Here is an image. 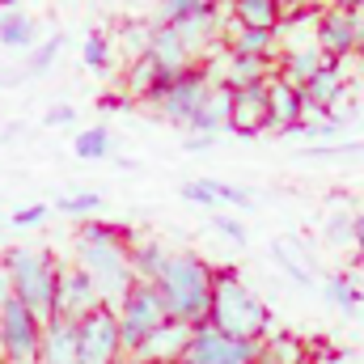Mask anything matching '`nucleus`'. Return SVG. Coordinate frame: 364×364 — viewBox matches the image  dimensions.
I'll return each instance as SVG.
<instances>
[{"label": "nucleus", "instance_id": "nucleus-1", "mask_svg": "<svg viewBox=\"0 0 364 364\" xmlns=\"http://www.w3.org/2000/svg\"><path fill=\"white\" fill-rule=\"evenodd\" d=\"M132 229L123 225H110V220H81L77 229V250H73V267L90 275L102 292L106 305H114L127 288H132V263H127V250H132Z\"/></svg>", "mask_w": 364, "mask_h": 364}, {"label": "nucleus", "instance_id": "nucleus-2", "mask_svg": "<svg viewBox=\"0 0 364 364\" xmlns=\"http://www.w3.org/2000/svg\"><path fill=\"white\" fill-rule=\"evenodd\" d=\"M212 279H216V267L208 259H199L191 250H170L153 288L166 301V314L174 322L199 326V322H208V309H212Z\"/></svg>", "mask_w": 364, "mask_h": 364}, {"label": "nucleus", "instance_id": "nucleus-3", "mask_svg": "<svg viewBox=\"0 0 364 364\" xmlns=\"http://www.w3.org/2000/svg\"><path fill=\"white\" fill-rule=\"evenodd\" d=\"M208 322L220 335L246 339V343H259L263 335H272V309H267V301H259L255 288L233 272V267H216Z\"/></svg>", "mask_w": 364, "mask_h": 364}, {"label": "nucleus", "instance_id": "nucleus-4", "mask_svg": "<svg viewBox=\"0 0 364 364\" xmlns=\"http://www.w3.org/2000/svg\"><path fill=\"white\" fill-rule=\"evenodd\" d=\"M0 267L9 275L13 301H21L38 322L55 318V288H60L64 263L51 250H43V246H13V250L0 255Z\"/></svg>", "mask_w": 364, "mask_h": 364}, {"label": "nucleus", "instance_id": "nucleus-5", "mask_svg": "<svg viewBox=\"0 0 364 364\" xmlns=\"http://www.w3.org/2000/svg\"><path fill=\"white\" fill-rule=\"evenodd\" d=\"M110 309H114L119 343H123V356H127V360L144 348V339H149L153 331H161V326L170 322L166 301L157 296V288H153V284H140V279H132V288H127Z\"/></svg>", "mask_w": 364, "mask_h": 364}, {"label": "nucleus", "instance_id": "nucleus-6", "mask_svg": "<svg viewBox=\"0 0 364 364\" xmlns=\"http://www.w3.org/2000/svg\"><path fill=\"white\" fill-rule=\"evenodd\" d=\"M38 343H43V322L21 301L9 296L0 309V364H38Z\"/></svg>", "mask_w": 364, "mask_h": 364}, {"label": "nucleus", "instance_id": "nucleus-7", "mask_svg": "<svg viewBox=\"0 0 364 364\" xmlns=\"http://www.w3.org/2000/svg\"><path fill=\"white\" fill-rule=\"evenodd\" d=\"M123 343H119V322L110 305H97L77 322V364H123Z\"/></svg>", "mask_w": 364, "mask_h": 364}, {"label": "nucleus", "instance_id": "nucleus-8", "mask_svg": "<svg viewBox=\"0 0 364 364\" xmlns=\"http://www.w3.org/2000/svg\"><path fill=\"white\" fill-rule=\"evenodd\" d=\"M255 360H259V343L229 339L212 322H199V326H191V343H186L178 364H255Z\"/></svg>", "mask_w": 364, "mask_h": 364}, {"label": "nucleus", "instance_id": "nucleus-9", "mask_svg": "<svg viewBox=\"0 0 364 364\" xmlns=\"http://www.w3.org/2000/svg\"><path fill=\"white\" fill-rule=\"evenodd\" d=\"M364 47V13H343V9H322L318 17V51L331 64H343Z\"/></svg>", "mask_w": 364, "mask_h": 364}, {"label": "nucleus", "instance_id": "nucleus-10", "mask_svg": "<svg viewBox=\"0 0 364 364\" xmlns=\"http://www.w3.org/2000/svg\"><path fill=\"white\" fill-rule=\"evenodd\" d=\"M216 90L208 77H203V68L199 64H191V68H182L178 81L170 85V93L157 102V110H161V119L166 123H178V127H186L199 110H203V102H208V93Z\"/></svg>", "mask_w": 364, "mask_h": 364}, {"label": "nucleus", "instance_id": "nucleus-11", "mask_svg": "<svg viewBox=\"0 0 364 364\" xmlns=\"http://www.w3.org/2000/svg\"><path fill=\"white\" fill-rule=\"evenodd\" d=\"M102 301L97 284L81 267H64L60 272V288H55V318H68V322H81L85 314H93Z\"/></svg>", "mask_w": 364, "mask_h": 364}, {"label": "nucleus", "instance_id": "nucleus-12", "mask_svg": "<svg viewBox=\"0 0 364 364\" xmlns=\"http://www.w3.org/2000/svg\"><path fill=\"white\" fill-rule=\"evenodd\" d=\"M343 93H348L343 64H326L318 77H309V81L301 85V97H305V114H326V119H331V110L343 102Z\"/></svg>", "mask_w": 364, "mask_h": 364}, {"label": "nucleus", "instance_id": "nucleus-13", "mask_svg": "<svg viewBox=\"0 0 364 364\" xmlns=\"http://www.w3.org/2000/svg\"><path fill=\"white\" fill-rule=\"evenodd\" d=\"M301 119H305V97H301V90L288 85V81H279V77H272L267 81V132L288 136Z\"/></svg>", "mask_w": 364, "mask_h": 364}, {"label": "nucleus", "instance_id": "nucleus-14", "mask_svg": "<svg viewBox=\"0 0 364 364\" xmlns=\"http://www.w3.org/2000/svg\"><path fill=\"white\" fill-rule=\"evenodd\" d=\"M229 132H233V136H263V132H267V85L233 93Z\"/></svg>", "mask_w": 364, "mask_h": 364}, {"label": "nucleus", "instance_id": "nucleus-15", "mask_svg": "<svg viewBox=\"0 0 364 364\" xmlns=\"http://www.w3.org/2000/svg\"><path fill=\"white\" fill-rule=\"evenodd\" d=\"M220 47L229 51V55H246V60H279V38H275V30H246V26H237V21H225V38H220Z\"/></svg>", "mask_w": 364, "mask_h": 364}, {"label": "nucleus", "instance_id": "nucleus-16", "mask_svg": "<svg viewBox=\"0 0 364 364\" xmlns=\"http://www.w3.org/2000/svg\"><path fill=\"white\" fill-rule=\"evenodd\" d=\"M186 343H191V326L186 322H166L161 331H153L149 339H144V348L132 356V360H149V364H178L182 352H186Z\"/></svg>", "mask_w": 364, "mask_h": 364}, {"label": "nucleus", "instance_id": "nucleus-17", "mask_svg": "<svg viewBox=\"0 0 364 364\" xmlns=\"http://www.w3.org/2000/svg\"><path fill=\"white\" fill-rule=\"evenodd\" d=\"M157 68H166V73H182V68H191L195 64V55L186 51V43L178 38V30L174 26H157L153 21V34H149V51H144Z\"/></svg>", "mask_w": 364, "mask_h": 364}, {"label": "nucleus", "instance_id": "nucleus-18", "mask_svg": "<svg viewBox=\"0 0 364 364\" xmlns=\"http://www.w3.org/2000/svg\"><path fill=\"white\" fill-rule=\"evenodd\" d=\"M38 364H77V322H68V318L43 322Z\"/></svg>", "mask_w": 364, "mask_h": 364}, {"label": "nucleus", "instance_id": "nucleus-19", "mask_svg": "<svg viewBox=\"0 0 364 364\" xmlns=\"http://www.w3.org/2000/svg\"><path fill=\"white\" fill-rule=\"evenodd\" d=\"M229 106H233V93L225 90V85H216V90L208 93L203 110L186 123V132H195V136H220V132H229Z\"/></svg>", "mask_w": 364, "mask_h": 364}, {"label": "nucleus", "instance_id": "nucleus-20", "mask_svg": "<svg viewBox=\"0 0 364 364\" xmlns=\"http://www.w3.org/2000/svg\"><path fill=\"white\" fill-rule=\"evenodd\" d=\"M326 64H331V60H326V55H322L318 47H305V51H292V55H279V60H275V77L301 90V85H305L309 77H318V73H322Z\"/></svg>", "mask_w": 364, "mask_h": 364}, {"label": "nucleus", "instance_id": "nucleus-21", "mask_svg": "<svg viewBox=\"0 0 364 364\" xmlns=\"http://www.w3.org/2000/svg\"><path fill=\"white\" fill-rule=\"evenodd\" d=\"M0 47H9V51H34L38 47V21L26 9L0 13Z\"/></svg>", "mask_w": 364, "mask_h": 364}, {"label": "nucleus", "instance_id": "nucleus-22", "mask_svg": "<svg viewBox=\"0 0 364 364\" xmlns=\"http://www.w3.org/2000/svg\"><path fill=\"white\" fill-rule=\"evenodd\" d=\"M229 17L246 30H279L284 21V4L279 0H229Z\"/></svg>", "mask_w": 364, "mask_h": 364}, {"label": "nucleus", "instance_id": "nucleus-23", "mask_svg": "<svg viewBox=\"0 0 364 364\" xmlns=\"http://www.w3.org/2000/svg\"><path fill=\"white\" fill-rule=\"evenodd\" d=\"M309 360V348L288 335V331H272L259 339V364H305Z\"/></svg>", "mask_w": 364, "mask_h": 364}, {"label": "nucleus", "instance_id": "nucleus-24", "mask_svg": "<svg viewBox=\"0 0 364 364\" xmlns=\"http://www.w3.org/2000/svg\"><path fill=\"white\" fill-rule=\"evenodd\" d=\"M166 259H170V250H166L161 242H153V237L132 242V250H127L132 279H140V284H157V275H161V267H166Z\"/></svg>", "mask_w": 364, "mask_h": 364}, {"label": "nucleus", "instance_id": "nucleus-25", "mask_svg": "<svg viewBox=\"0 0 364 364\" xmlns=\"http://www.w3.org/2000/svg\"><path fill=\"white\" fill-rule=\"evenodd\" d=\"M322 296H326V305H335V309L348 314V318L360 314V305H364V292L352 275H326V279H322Z\"/></svg>", "mask_w": 364, "mask_h": 364}, {"label": "nucleus", "instance_id": "nucleus-26", "mask_svg": "<svg viewBox=\"0 0 364 364\" xmlns=\"http://www.w3.org/2000/svg\"><path fill=\"white\" fill-rule=\"evenodd\" d=\"M110 149H114V140H110V127L106 123H93L85 132H77V140H73V153L81 161H106Z\"/></svg>", "mask_w": 364, "mask_h": 364}, {"label": "nucleus", "instance_id": "nucleus-27", "mask_svg": "<svg viewBox=\"0 0 364 364\" xmlns=\"http://www.w3.org/2000/svg\"><path fill=\"white\" fill-rule=\"evenodd\" d=\"M272 259H275V267L288 275L296 288H314V267H309V263L292 250V242H284V237H279V242L272 246Z\"/></svg>", "mask_w": 364, "mask_h": 364}, {"label": "nucleus", "instance_id": "nucleus-28", "mask_svg": "<svg viewBox=\"0 0 364 364\" xmlns=\"http://www.w3.org/2000/svg\"><path fill=\"white\" fill-rule=\"evenodd\" d=\"M157 64L149 60V55H136L132 64H127V77H123V93H127V102H144L149 90H153V81H157Z\"/></svg>", "mask_w": 364, "mask_h": 364}, {"label": "nucleus", "instance_id": "nucleus-29", "mask_svg": "<svg viewBox=\"0 0 364 364\" xmlns=\"http://www.w3.org/2000/svg\"><path fill=\"white\" fill-rule=\"evenodd\" d=\"M225 0H157V26H178L186 17H199L208 9H220Z\"/></svg>", "mask_w": 364, "mask_h": 364}, {"label": "nucleus", "instance_id": "nucleus-30", "mask_svg": "<svg viewBox=\"0 0 364 364\" xmlns=\"http://www.w3.org/2000/svg\"><path fill=\"white\" fill-rule=\"evenodd\" d=\"M352 229H356V212L352 208H331L326 220H322V242L343 250V246H352Z\"/></svg>", "mask_w": 364, "mask_h": 364}, {"label": "nucleus", "instance_id": "nucleus-31", "mask_svg": "<svg viewBox=\"0 0 364 364\" xmlns=\"http://www.w3.org/2000/svg\"><path fill=\"white\" fill-rule=\"evenodd\" d=\"M102 195L97 191H68V195H60V203H55V212L60 216H77V220H93L97 212H102Z\"/></svg>", "mask_w": 364, "mask_h": 364}, {"label": "nucleus", "instance_id": "nucleus-32", "mask_svg": "<svg viewBox=\"0 0 364 364\" xmlns=\"http://www.w3.org/2000/svg\"><path fill=\"white\" fill-rule=\"evenodd\" d=\"M81 60H85L90 73H106L110 60H114V43H110L102 30H93L90 38H85V47H81Z\"/></svg>", "mask_w": 364, "mask_h": 364}, {"label": "nucleus", "instance_id": "nucleus-33", "mask_svg": "<svg viewBox=\"0 0 364 364\" xmlns=\"http://www.w3.org/2000/svg\"><path fill=\"white\" fill-rule=\"evenodd\" d=\"M60 51H64V34H51L47 43H38V47L30 51V60H26V77H43V73H51V64L60 60Z\"/></svg>", "mask_w": 364, "mask_h": 364}, {"label": "nucleus", "instance_id": "nucleus-34", "mask_svg": "<svg viewBox=\"0 0 364 364\" xmlns=\"http://www.w3.org/2000/svg\"><path fill=\"white\" fill-rule=\"evenodd\" d=\"M178 195L186 203H199L208 212H220V199H216V178H191L178 186Z\"/></svg>", "mask_w": 364, "mask_h": 364}, {"label": "nucleus", "instance_id": "nucleus-35", "mask_svg": "<svg viewBox=\"0 0 364 364\" xmlns=\"http://www.w3.org/2000/svg\"><path fill=\"white\" fill-rule=\"evenodd\" d=\"M47 216H51L47 203H26V208H13V212L4 216V229H38Z\"/></svg>", "mask_w": 364, "mask_h": 364}, {"label": "nucleus", "instance_id": "nucleus-36", "mask_svg": "<svg viewBox=\"0 0 364 364\" xmlns=\"http://www.w3.org/2000/svg\"><path fill=\"white\" fill-rule=\"evenodd\" d=\"M305 157L314 161H348V157H364V140H339L326 149H305Z\"/></svg>", "mask_w": 364, "mask_h": 364}, {"label": "nucleus", "instance_id": "nucleus-37", "mask_svg": "<svg viewBox=\"0 0 364 364\" xmlns=\"http://www.w3.org/2000/svg\"><path fill=\"white\" fill-rule=\"evenodd\" d=\"M208 220H212V229H216L220 237H229V242H233L237 250H242V246L250 242V233H246V225H242L237 216H220V212H216V216H208Z\"/></svg>", "mask_w": 364, "mask_h": 364}, {"label": "nucleus", "instance_id": "nucleus-38", "mask_svg": "<svg viewBox=\"0 0 364 364\" xmlns=\"http://www.w3.org/2000/svg\"><path fill=\"white\" fill-rule=\"evenodd\" d=\"M149 34H153V26H127V30H123V47H127L132 60L149 51Z\"/></svg>", "mask_w": 364, "mask_h": 364}, {"label": "nucleus", "instance_id": "nucleus-39", "mask_svg": "<svg viewBox=\"0 0 364 364\" xmlns=\"http://www.w3.org/2000/svg\"><path fill=\"white\" fill-rule=\"evenodd\" d=\"M43 123H47V127H73V123H77V110H73L68 102H60V106H51V110L43 114Z\"/></svg>", "mask_w": 364, "mask_h": 364}, {"label": "nucleus", "instance_id": "nucleus-40", "mask_svg": "<svg viewBox=\"0 0 364 364\" xmlns=\"http://www.w3.org/2000/svg\"><path fill=\"white\" fill-rule=\"evenodd\" d=\"M212 144H216V136H195V132L186 136V153H208Z\"/></svg>", "mask_w": 364, "mask_h": 364}, {"label": "nucleus", "instance_id": "nucleus-41", "mask_svg": "<svg viewBox=\"0 0 364 364\" xmlns=\"http://www.w3.org/2000/svg\"><path fill=\"white\" fill-rule=\"evenodd\" d=\"M352 250L364 259V208L356 212V229H352Z\"/></svg>", "mask_w": 364, "mask_h": 364}, {"label": "nucleus", "instance_id": "nucleus-42", "mask_svg": "<svg viewBox=\"0 0 364 364\" xmlns=\"http://www.w3.org/2000/svg\"><path fill=\"white\" fill-rule=\"evenodd\" d=\"M123 106H132L127 93H106V97H102V110H123Z\"/></svg>", "mask_w": 364, "mask_h": 364}, {"label": "nucleus", "instance_id": "nucleus-43", "mask_svg": "<svg viewBox=\"0 0 364 364\" xmlns=\"http://www.w3.org/2000/svg\"><path fill=\"white\" fill-rule=\"evenodd\" d=\"M331 9H343V13H364V0H335Z\"/></svg>", "mask_w": 364, "mask_h": 364}, {"label": "nucleus", "instance_id": "nucleus-44", "mask_svg": "<svg viewBox=\"0 0 364 364\" xmlns=\"http://www.w3.org/2000/svg\"><path fill=\"white\" fill-rule=\"evenodd\" d=\"M9 296H13V288H9V275H4V267H0V309H4Z\"/></svg>", "mask_w": 364, "mask_h": 364}, {"label": "nucleus", "instance_id": "nucleus-45", "mask_svg": "<svg viewBox=\"0 0 364 364\" xmlns=\"http://www.w3.org/2000/svg\"><path fill=\"white\" fill-rule=\"evenodd\" d=\"M284 9H301V4H309V0H279Z\"/></svg>", "mask_w": 364, "mask_h": 364}, {"label": "nucleus", "instance_id": "nucleus-46", "mask_svg": "<svg viewBox=\"0 0 364 364\" xmlns=\"http://www.w3.org/2000/svg\"><path fill=\"white\" fill-rule=\"evenodd\" d=\"M123 364H149V360H123Z\"/></svg>", "mask_w": 364, "mask_h": 364}, {"label": "nucleus", "instance_id": "nucleus-47", "mask_svg": "<svg viewBox=\"0 0 364 364\" xmlns=\"http://www.w3.org/2000/svg\"><path fill=\"white\" fill-rule=\"evenodd\" d=\"M0 233H4V220H0Z\"/></svg>", "mask_w": 364, "mask_h": 364}, {"label": "nucleus", "instance_id": "nucleus-48", "mask_svg": "<svg viewBox=\"0 0 364 364\" xmlns=\"http://www.w3.org/2000/svg\"><path fill=\"white\" fill-rule=\"evenodd\" d=\"M360 55H364V47H360Z\"/></svg>", "mask_w": 364, "mask_h": 364}, {"label": "nucleus", "instance_id": "nucleus-49", "mask_svg": "<svg viewBox=\"0 0 364 364\" xmlns=\"http://www.w3.org/2000/svg\"><path fill=\"white\" fill-rule=\"evenodd\" d=\"M255 364H259V360H255Z\"/></svg>", "mask_w": 364, "mask_h": 364}]
</instances>
